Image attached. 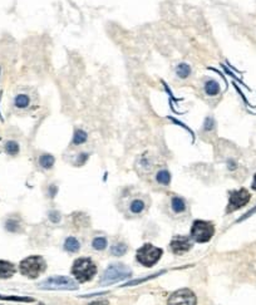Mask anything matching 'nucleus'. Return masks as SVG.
<instances>
[{"mask_svg": "<svg viewBox=\"0 0 256 305\" xmlns=\"http://www.w3.org/2000/svg\"><path fill=\"white\" fill-rule=\"evenodd\" d=\"M72 273H73V275L77 277L78 281H89L96 275L97 266L89 257H79L78 260L74 261Z\"/></svg>", "mask_w": 256, "mask_h": 305, "instance_id": "1", "label": "nucleus"}, {"mask_svg": "<svg viewBox=\"0 0 256 305\" xmlns=\"http://www.w3.org/2000/svg\"><path fill=\"white\" fill-rule=\"evenodd\" d=\"M131 275H132V271L130 268H127L123 264H113L104 270L103 275L99 280V284L101 285H111V284L130 277Z\"/></svg>", "mask_w": 256, "mask_h": 305, "instance_id": "2", "label": "nucleus"}, {"mask_svg": "<svg viewBox=\"0 0 256 305\" xmlns=\"http://www.w3.org/2000/svg\"><path fill=\"white\" fill-rule=\"evenodd\" d=\"M45 260L42 256H29L20 263L19 270L24 277L35 279L45 270Z\"/></svg>", "mask_w": 256, "mask_h": 305, "instance_id": "3", "label": "nucleus"}, {"mask_svg": "<svg viewBox=\"0 0 256 305\" xmlns=\"http://www.w3.org/2000/svg\"><path fill=\"white\" fill-rule=\"evenodd\" d=\"M38 288L45 289V290H77L78 284L71 277L59 275V277H52L43 280Z\"/></svg>", "mask_w": 256, "mask_h": 305, "instance_id": "4", "label": "nucleus"}, {"mask_svg": "<svg viewBox=\"0 0 256 305\" xmlns=\"http://www.w3.org/2000/svg\"><path fill=\"white\" fill-rule=\"evenodd\" d=\"M162 254H164L162 249L156 248L151 244H146L138 250L136 256H137L138 263L142 264L143 266H147V268H151L161 259Z\"/></svg>", "mask_w": 256, "mask_h": 305, "instance_id": "5", "label": "nucleus"}, {"mask_svg": "<svg viewBox=\"0 0 256 305\" xmlns=\"http://www.w3.org/2000/svg\"><path fill=\"white\" fill-rule=\"evenodd\" d=\"M215 234V227L211 222L203 220L195 221L191 229V237L197 243H207Z\"/></svg>", "mask_w": 256, "mask_h": 305, "instance_id": "6", "label": "nucleus"}, {"mask_svg": "<svg viewBox=\"0 0 256 305\" xmlns=\"http://www.w3.org/2000/svg\"><path fill=\"white\" fill-rule=\"evenodd\" d=\"M197 298L190 289H181L174 291L167 300L169 305H196Z\"/></svg>", "mask_w": 256, "mask_h": 305, "instance_id": "7", "label": "nucleus"}, {"mask_svg": "<svg viewBox=\"0 0 256 305\" xmlns=\"http://www.w3.org/2000/svg\"><path fill=\"white\" fill-rule=\"evenodd\" d=\"M250 194H249L248 190L241 189L237 190V191L231 192L230 198H228V212H234L236 210L241 209L246 205V203L250 201Z\"/></svg>", "mask_w": 256, "mask_h": 305, "instance_id": "8", "label": "nucleus"}, {"mask_svg": "<svg viewBox=\"0 0 256 305\" xmlns=\"http://www.w3.org/2000/svg\"><path fill=\"white\" fill-rule=\"evenodd\" d=\"M172 252L176 255H182L192 248L191 239L187 236H174L170 244Z\"/></svg>", "mask_w": 256, "mask_h": 305, "instance_id": "9", "label": "nucleus"}, {"mask_svg": "<svg viewBox=\"0 0 256 305\" xmlns=\"http://www.w3.org/2000/svg\"><path fill=\"white\" fill-rule=\"evenodd\" d=\"M15 274V266L5 260H0V277L9 279Z\"/></svg>", "mask_w": 256, "mask_h": 305, "instance_id": "10", "label": "nucleus"}, {"mask_svg": "<svg viewBox=\"0 0 256 305\" xmlns=\"http://www.w3.org/2000/svg\"><path fill=\"white\" fill-rule=\"evenodd\" d=\"M205 92L208 96H216L220 92V84L214 79H210L205 83Z\"/></svg>", "mask_w": 256, "mask_h": 305, "instance_id": "11", "label": "nucleus"}, {"mask_svg": "<svg viewBox=\"0 0 256 305\" xmlns=\"http://www.w3.org/2000/svg\"><path fill=\"white\" fill-rule=\"evenodd\" d=\"M81 248V244L77 240L76 237H68L64 243V249L69 252H77Z\"/></svg>", "mask_w": 256, "mask_h": 305, "instance_id": "12", "label": "nucleus"}, {"mask_svg": "<svg viewBox=\"0 0 256 305\" xmlns=\"http://www.w3.org/2000/svg\"><path fill=\"white\" fill-rule=\"evenodd\" d=\"M127 245L124 243H115L111 246V252L114 256H122L127 252Z\"/></svg>", "mask_w": 256, "mask_h": 305, "instance_id": "13", "label": "nucleus"}, {"mask_svg": "<svg viewBox=\"0 0 256 305\" xmlns=\"http://www.w3.org/2000/svg\"><path fill=\"white\" fill-rule=\"evenodd\" d=\"M29 103H30V99H29V97L27 94H18L14 99V105L18 108H27L29 106Z\"/></svg>", "mask_w": 256, "mask_h": 305, "instance_id": "14", "label": "nucleus"}, {"mask_svg": "<svg viewBox=\"0 0 256 305\" xmlns=\"http://www.w3.org/2000/svg\"><path fill=\"white\" fill-rule=\"evenodd\" d=\"M171 205H172V209H173V211L177 212V214H180V212H183L186 210V203L181 197L172 198Z\"/></svg>", "mask_w": 256, "mask_h": 305, "instance_id": "15", "label": "nucleus"}, {"mask_svg": "<svg viewBox=\"0 0 256 305\" xmlns=\"http://www.w3.org/2000/svg\"><path fill=\"white\" fill-rule=\"evenodd\" d=\"M176 73H177V76L180 78L185 79L191 74V68H190L189 64H186V63H181L177 67V69H176Z\"/></svg>", "mask_w": 256, "mask_h": 305, "instance_id": "16", "label": "nucleus"}, {"mask_svg": "<svg viewBox=\"0 0 256 305\" xmlns=\"http://www.w3.org/2000/svg\"><path fill=\"white\" fill-rule=\"evenodd\" d=\"M39 164L43 168H52L54 165V157L52 155H42L39 158Z\"/></svg>", "mask_w": 256, "mask_h": 305, "instance_id": "17", "label": "nucleus"}, {"mask_svg": "<svg viewBox=\"0 0 256 305\" xmlns=\"http://www.w3.org/2000/svg\"><path fill=\"white\" fill-rule=\"evenodd\" d=\"M144 207H146V205H144V202L142 200H135L131 202V206H130V210L133 212V214H141L142 211L144 210Z\"/></svg>", "mask_w": 256, "mask_h": 305, "instance_id": "18", "label": "nucleus"}, {"mask_svg": "<svg viewBox=\"0 0 256 305\" xmlns=\"http://www.w3.org/2000/svg\"><path fill=\"white\" fill-rule=\"evenodd\" d=\"M87 133L85 132L83 130H77L74 132V137H73V143L74 144H82L87 141Z\"/></svg>", "mask_w": 256, "mask_h": 305, "instance_id": "19", "label": "nucleus"}, {"mask_svg": "<svg viewBox=\"0 0 256 305\" xmlns=\"http://www.w3.org/2000/svg\"><path fill=\"white\" fill-rule=\"evenodd\" d=\"M5 152L10 156H15L19 153V144L14 141H9L5 144Z\"/></svg>", "mask_w": 256, "mask_h": 305, "instance_id": "20", "label": "nucleus"}, {"mask_svg": "<svg viewBox=\"0 0 256 305\" xmlns=\"http://www.w3.org/2000/svg\"><path fill=\"white\" fill-rule=\"evenodd\" d=\"M157 181L160 182V184L162 185H169L170 182H171V175H170L169 171H166V169H162V171H160V172L157 173Z\"/></svg>", "mask_w": 256, "mask_h": 305, "instance_id": "21", "label": "nucleus"}, {"mask_svg": "<svg viewBox=\"0 0 256 305\" xmlns=\"http://www.w3.org/2000/svg\"><path fill=\"white\" fill-rule=\"evenodd\" d=\"M92 246L94 250H104L106 246H107V240H106V237H96V239L93 240Z\"/></svg>", "mask_w": 256, "mask_h": 305, "instance_id": "22", "label": "nucleus"}, {"mask_svg": "<svg viewBox=\"0 0 256 305\" xmlns=\"http://www.w3.org/2000/svg\"><path fill=\"white\" fill-rule=\"evenodd\" d=\"M5 227L8 231L10 232H18L20 231V223L18 220H14V219H10V220L6 221Z\"/></svg>", "mask_w": 256, "mask_h": 305, "instance_id": "23", "label": "nucleus"}, {"mask_svg": "<svg viewBox=\"0 0 256 305\" xmlns=\"http://www.w3.org/2000/svg\"><path fill=\"white\" fill-rule=\"evenodd\" d=\"M0 299L3 300H11V302H26L31 303L34 302L31 298H24V297H5V295H0Z\"/></svg>", "mask_w": 256, "mask_h": 305, "instance_id": "24", "label": "nucleus"}, {"mask_svg": "<svg viewBox=\"0 0 256 305\" xmlns=\"http://www.w3.org/2000/svg\"><path fill=\"white\" fill-rule=\"evenodd\" d=\"M164 273H165V271H161V273H158V274L151 275V277H144V279H141V280H132V281H130V282H127V284H124L123 286H132V285H137V284H141V282L146 281V280L152 279V277H158V275L164 274Z\"/></svg>", "mask_w": 256, "mask_h": 305, "instance_id": "25", "label": "nucleus"}, {"mask_svg": "<svg viewBox=\"0 0 256 305\" xmlns=\"http://www.w3.org/2000/svg\"><path fill=\"white\" fill-rule=\"evenodd\" d=\"M49 219H51L53 222H58V221L60 220V215L57 211H52L51 214H49Z\"/></svg>", "mask_w": 256, "mask_h": 305, "instance_id": "26", "label": "nucleus"}, {"mask_svg": "<svg viewBox=\"0 0 256 305\" xmlns=\"http://www.w3.org/2000/svg\"><path fill=\"white\" fill-rule=\"evenodd\" d=\"M214 126H215V122H214V119L212 118H207L206 119V122H205V130H212V128H214Z\"/></svg>", "mask_w": 256, "mask_h": 305, "instance_id": "27", "label": "nucleus"}, {"mask_svg": "<svg viewBox=\"0 0 256 305\" xmlns=\"http://www.w3.org/2000/svg\"><path fill=\"white\" fill-rule=\"evenodd\" d=\"M110 303H108V300H96V302H92L90 304L88 305H108Z\"/></svg>", "mask_w": 256, "mask_h": 305, "instance_id": "28", "label": "nucleus"}, {"mask_svg": "<svg viewBox=\"0 0 256 305\" xmlns=\"http://www.w3.org/2000/svg\"><path fill=\"white\" fill-rule=\"evenodd\" d=\"M254 212H256V209L251 210V211H250V212H248V214H246V215H245V216H244V218H242V219H241V220H244V219L249 218V216H250V215H253V214H254Z\"/></svg>", "mask_w": 256, "mask_h": 305, "instance_id": "29", "label": "nucleus"}, {"mask_svg": "<svg viewBox=\"0 0 256 305\" xmlns=\"http://www.w3.org/2000/svg\"><path fill=\"white\" fill-rule=\"evenodd\" d=\"M253 189L256 190V175L254 176V181H253Z\"/></svg>", "mask_w": 256, "mask_h": 305, "instance_id": "30", "label": "nucleus"}]
</instances>
